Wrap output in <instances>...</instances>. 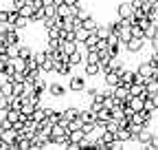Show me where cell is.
<instances>
[{
	"label": "cell",
	"instance_id": "obj_25",
	"mask_svg": "<svg viewBox=\"0 0 158 150\" xmlns=\"http://www.w3.org/2000/svg\"><path fill=\"white\" fill-rule=\"evenodd\" d=\"M9 128H13V124H11V119L5 115V117H0V130H9Z\"/></svg>",
	"mask_w": 158,
	"mask_h": 150
},
{
	"label": "cell",
	"instance_id": "obj_15",
	"mask_svg": "<svg viewBox=\"0 0 158 150\" xmlns=\"http://www.w3.org/2000/svg\"><path fill=\"white\" fill-rule=\"evenodd\" d=\"M99 93H101V90H99L97 86H90V88L86 86V90H84V97H86V99H88V104H90V102H94V99L99 97Z\"/></svg>",
	"mask_w": 158,
	"mask_h": 150
},
{
	"label": "cell",
	"instance_id": "obj_18",
	"mask_svg": "<svg viewBox=\"0 0 158 150\" xmlns=\"http://www.w3.org/2000/svg\"><path fill=\"white\" fill-rule=\"evenodd\" d=\"M33 119H35V121H44V119H46V106H42V104L35 106V110H33Z\"/></svg>",
	"mask_w": 158,
	"mask_h": 150
},
{
	"label": "cell",
	"instance_id": "obj_22",
	"mask_svg": "<svg viewBox=\"0 0 158 150\" xmlns=\"http://www.w3.org/2000/svg\"><path fill=\"white\" fill-rule=\"evenodd\" d=\"M18 55H20V58H27V60H29L31 55H33V49L27 46V44H20V46H18Z\"/></svg>",
	"mask_w": 158,
	"mask_h": 150
},
{
	"label": "cell",
	"instance_id": "obj_31",
	"mask_svg": "<svg viewBox=\"0 0 158 150\" xmlns=\"http://www.w3.org/2000/svg\"><path fill=\"white\" fill-rule=\"evenodd\" d=\"M156 119H158V108H156Z\"/></svg>",
	"mask_w": 158,
	"mask_h": 150
},
{
	"label": "cell",
	"instance_id": "obj_2",
	"mask_svg": "<svg viewBox=\"0 0 158 150\" xmlns=\"http://www.w3.org/2000/svg\"><path fill=\"white\" fill-rule=\"evenodd\" d=\"M145 46H147V40H145V38H136V35H132L130 40L123 44V49H125L127 53H132V55H138Z\"/></svg>",
	"mask_w": 158,
	"mask_h": 150
},
{
	"label": "cell",
	"instance_id": "obj_7",
	"mask_svg": "<svg viewBox=\"0 0 158 150\" xmlns=\"http://www.w3.org/2000/svg\"><path fill=\"white\" fill-rule=\"evenodd\" d=\"M103 82H106V86H118L121 84V75H118L116 71H106L103 73Z\"/></svg>",
	"mask_w": 158,
	"mask_h": 150
},
{
	"label": "cell",
	"instance_id": "obj_8",
	"mask_svg": "<svg viewBox=\"0 0 158 150\" xmlns=\"http://www.w3.org/2000/svg\"><path fill=\"white\" fill-rule=\"evenodd\" d=\"M114 97H116V99H121V102L125 104V102L132 97V95H130V86H125V84H118V86H114Z\"/></svg>",
	"mask_w": 158,
	"mask_h": 150
},
{
	"label": "cell",
	"instance_id": "obj_30",
	"mask_svg": "<svg viewBox=\"0 0 158 150\" xmlns=\"http://www.w3.org/2000/svg\"><path fill=\"white\" fill-rule=\"evenodd\" d=\"M154 55H156V58H158V49H154Z\"/></svg>",
	"mask_w": 158,
	"mask_h": 150
},
{
	"label": "cell",
	"instance_id": "obj_14",
	"mask_svg": "<svg viewBox=\"0 0 158 150\" xmlns=\"http://www.w3.org/2000/svg\"><path fill=\"white\" fill-rule=\"evenodd\" d=\"M9 24H13L18 31H24V29L31 24V20H29V18H24V15H18L15 20H13V22H9Z\"/></svg>",
	"mask_w": 158,
	"mask_h": 150
},
{
	"label": "cell",
	"instance_id": "obj_29",
	"mask_svg": "<svg viewBox=\"0 0 158 150\" xmlns=\"http://www.w3.org/2000/svg\"><path fill=\"white\" fill-rule=\"evenodd\" d=\"M147 42H149V46H152V51H154V49H158V33H156V35L152 38V40H147Z\"/></svg>",
	"mask_w": 158,
	"mask_h": 150
},
{
	"label": "cell",
	"instance_id": "obj_23",
	"mask_svg": "<svg viewBox=\"0 0 158 150\" xmlns=\"http://www.w3.org/2000/svg\"><path fill=\"white\" fill-rule=\"evenodd\" d=\"M97 33H99V38H110V35H112L108 24H99V27H97Z\"/></svg>",
	"mask_w": 158,
	"mask_h": 150
},
{
	"label": "cell",
	"instance_id": "obj_27",
	"mask_svg": "<svg viewBox=\"0 0 158 150\" xmlns=\"http://www.w3.org/2000/svg\"><path fill=\"white\" fill-rule=\"evenodd\" d=\"M147 150H158V133L152 135V141H149V148Z\"/></svg>",
	"mask_w": 158,
	"mask_h": 150
},
{
	"label": "cell",
	"instance_id": "obj_5",
	"mask_svg": "<svg viewBox=\"0 0 158 150\" xmlns=\"http://www.w3.org/2000/svg\"><path fill=\"white\" fill-rule=\"evenodd\" d=\"M154 71H156V68H154V64H152L149 60H143L141 64L136 66V73H138V75L143 77V82H145L147 77H152V75H154Z\"/></svg>",
	"mask_w": 158,
	"mask_h": 150
},
{
	"label": "cell",
	"instance_id": "obj_11",
	"mask_svg": "<svg viewBox=\"0 0 158 150\" xmlns=\"http://www.w3.org/2000/svg\"><path fill=\"white\" fill-rule=\"evenodd\" d=\"M59 49H62V53L70 55V53H75L79 49V42L77 40H62V42H59Z\"/></svg>",
	"mask_w": 158,
	"mask_h": 150
},
{
	"label": "cell",
	"instance_id": "obj_3",
	"mask_svg": "<svg viewBox=\"0 0 158 150\" xmlns=\"http://www.w3.org/2000/svg\"><path fill=\"white\" fill-rule=\"evenodd\" d=\"M46 93H48L51 97H55V99H62V97H66V93H68V86L59 84V82H48V86H46Z\"/></svg>",
	"mask_w": 158,
	"mask_h": 150
},
{
	"label": "cell",
	"instance_id": "obj_16",
	"mask_svg": "<svg viewBox=\"0 0 158 150\" xmlns=\"http://www.w3.org/2000/svg\"><path fill=\"white\" fill-rule=\"evenodd\" d=\"M88 35H90V31H88V29H86L84 24H81V27H77V29H75V40H77L79 44H81V42L86 40V38H88Z\"/></svg>",
	"mask_w": 158,
	"mask_h": 150
},
{
	"label": "cell",
	"instance_id": "obj_19",
	"mask_svg": "<svg viewBox=\"0 0 158 150\" xmlns=\"http://www.w3.org/2000/svg\"><path fill=\"white\" fill-rule=\"evenodd\" d=\"M33 11H35V7H33L31 2H27V5H22V7L18 9V13H20V15H24V18H29V20H31V15H33Z\"/></svg>",
	"mask_w": 158,
	"mask_h": 150
},
{
	"label": "cell",
	"instance_id": "obj_17",
	"mask_svg": "<svg viewBox=\"0 0 158 150\" xmlns=\"http://www.w3.org/2000/svg\"><path fill=\"white\" fill-rule=\"evenodd\" d=\"M11 64L15 71H27V58H20V55H15V58H11Z\"/></svg>",
	"mask_w": 158,
	"mask_h": 150
},
{
	"label": "cell",
	"instance_id": "obj_24",
	"mask_svg": "<svg viewBox=\"0 0 158 150\" xmlns=\"http://www.w3.org/2000/svg\"><path fill=\"white\" fill-rule=\"evenodd\" d=\"M9 18H11V9L0 7V22H9Z\"/></svg>",
	"mask_w": 158,
	"mask_h": 150
},
{
	"label": "cell",
	"instance_id": "obj_28",
	"mask_svg": "<svg viewBox=\"0 0 158 150\" xmlns=\"http://www.w3.org/2000/svg\"><path fill=\"white\" fill-rule=\"evenodd\" d=\"M77 15H79V18H81V20H84V18H88V15H90V11H88L86 7H81V9L77 11Z\"/></svg>",
	"mask_w": 158,
	"mask_h": 150
},
{
	"label": "cell",
	"instance_id": "obj_9",
	"mask_svg": "<svg viewBox=\"0 0 158 150\" xmlns=\"http://www.w3.org/2000/svg\"><path fill=\"white\" fill-rule=\"evenodd\" d=\"M134 13V9H132V2H118V7H116V18H130Z\"/></svg>",
	"mask_w": 158,
	"mask_h": 150
},
{
	"label": "cell",
	"instance_id": "obj_20",
	"mask_svg": "<svg viewBox=\"0 0 158 150\" xmlns=\"http://www.w3.org/2000/svg\"><path fill=\"white\" fill-rule=\"evenodd\" d=\"M57 15H59V18H66V15H73V11H70V5H66V2H62V5H57Z\"/></svg>",
	"mask_w": 158,
	"mask_h": 150
},
{
	"label": "cell",
	"instance_id": "obj_21",
	"mask_svg": "<svg viewBox=\"0 0 158 150\" xmlns=\"http://www.w3.org/2000/svg\"><path fill=\"white\" fill-rule=\"evenodd\" d=\"M81 24H84V27H86L88 31H97V27H99V22L94 20V18H92V15H88V18H84V22H81Z\"/></svg>",
	"mask_w": 158,
	"mask_h": 150
},
{
	"label": "cell",
	"instance_id": "obj_12",
	"mask_svg": "<svg viewBox=\"0 0 158 150\" xmlns=\"http://www.w3.org/2000/svg\"><path fill=\"white\" fill-rule=\"evenodd\" d=\"M46 40H62V27L59 24L46 27Z\"/></svg>",
	"mask_w": 158,
	"mask_h": 150
},
{
	"label": "cell",
	"instance_id": "obj_1",
	"mask_svg": "<svg viewBox=\"0 0 158 150\" xmlns=\"http://www.w3.org/2000/svg\"><path fill=\"white\" fill-rule=\"evenodd\" d=\"M86 86H88V77H86V75H75L73 73L68 77V90L70 93H84Z\"/></svg>",
	"mask_w": 158,
	"mask_h": 150
},
{
	"label": "cell",
	"instance_id": "obj_6",
	"mask_svg": "<svg viewBox=\"0 0 158 150\" xmlns=\"http://www.w3.org/2000/svg\"><path fill=\"white\" fill-rule=\"evenodd\" d=\"M84 75L86 77H97V75H101L99 62H84Z\"/></svg>",
	"mask_w": 158,
	"mask_h": 150
},
{
	"label": "cell",
	"instance_id": "obj_26",
	"mask_svg": "<svg viewBox=\"0 0 158 150\" xmlns=\"http://www.w3.org/2000/svg\"><path fill=\"white\" fill-rule=\"evenodd\" d=\"M7 108H9V97L0 93V110H7Z\"/></svg>",
	"mask_w": 158,
	"mask_h": 150
},
{
	"label": "cell",
	"instance_id": "obj_10",
	"mask_svg": "<svg viewBox=\"0 0 158 150\" xmlns=\"http://www.w3.org/2000/svg\"><path fill=\"white\" fill-rule=\"evenodd\" d=\"M55 64H57V60L53 58V55H46V58L42 60V64H40V71L42 73H55Z\"/></svg>",
	"mask_w": 158,
	"mask_h": 150
},
{
	"label": "cell",
	"instance_id": "obj_4",
	"mask_svg": "<svg viewBox=\"0 0 158 150\" xmlns=\"http://www.w3.org/2000/svg\"><path fill=\"white\" fill-rule=\"evenodd\" d=\"M152 135H154V130H149V126L147 128H138V133L134 135V141H138L141 146H145V148H149V141H152Z\"/></svg>",
	"mask_w": 158,
	"mask_h": 150
},
{
	"label": "cell",
	"instance_id": "obj_32",
	"mask_svg": "<svg viewBox=\"0 0 158 150\" xmlns=\"http://www.w3.org/2000/svg\"><path fill=\"white\" fill-rule=\"evenodd\" d=\"M156 22H158V18H156Z\"/></svg>",
	"mask_w": 158,
	"mask_h": 150
},
{
	"label": "cell",
	"instance_id": "obj_13",
	"mask_svg": "<svg viewBox=\"0 0 158 150\" xmlns=\"http://www.w3.org/2000/svg\"><path fill=\"white\" fill-rule=\"evenodd\" d=\"M99 40H101V38H99V33H97V31H90V35L86 38L81 44H84V46H86V51H88V49H97Z\"/></svg>",
	"mask_w": 158,
	"mask_h": 150
}]
</instances>
